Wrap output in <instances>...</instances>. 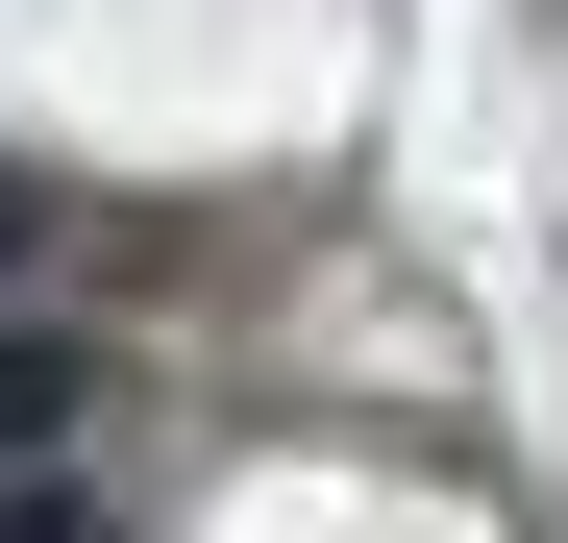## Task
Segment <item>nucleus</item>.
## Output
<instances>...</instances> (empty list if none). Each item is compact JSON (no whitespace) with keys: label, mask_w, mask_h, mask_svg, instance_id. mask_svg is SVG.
<instances>
[{"label":"nucleus","mask_w":568,"mask_h":543,"mask_svg":"<svg viewBox=\"0 0 568 543\" xmlns=\"http://www.w3.org/2000/svg\"><path fill=\"white\" fill-rule=\"evenodd\" d=\"M50 444H74V371H50V346H0V470H50Z\"/></svg>","instance_id":"obj_1"},{"label":"nucleus","mask_w":568,"mask_h":543,"mask_svg":"<svg viewBox=\"0 0 568 543\" xmlns=\"http://www.w3.org/2000/svg\"><path fill=\"white\" fill-rule=\"evenodd\" d=\"M0 543H124V519L74 494V470H0Z\"/></svg>","instance_id":"obj_2"}]
</instances>
